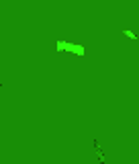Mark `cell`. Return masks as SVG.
Returning <instances> with one entry per match:
<instances>
[{"mask_svg":"<svg viewBox=\"0 0 139 164\" xmlns=\"http://www.w3.org/2000/svg\"><path fill=\"white\" fill-rule=\"evenodd\" d=\"M94 146H96V152H98V158H100V162H106V158H104V154H102V148H100V144L94 142Z\"/></svg>","mask_w":139,"mask_h":164,"instance_id":"cell-1","label":"cell"},{"mask_svg":"<svg viewBox=\"0 0 139 164\" xmlns=\"http://www.w3.org/2000/svg\"><path fill=\"white\" fill-rule=\"evenodd\" d=\"M123 35H125V37H129V39H137V37H135V33H133V31H123Z\"/></svg>","mask_w":139,"mask_h":164,"instance_id":"cell-2","label":"cell"}]
</instances>
